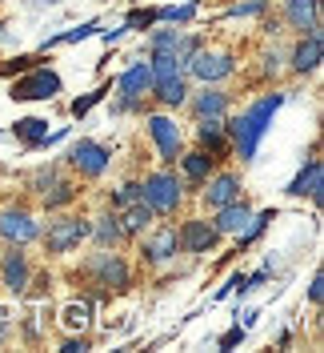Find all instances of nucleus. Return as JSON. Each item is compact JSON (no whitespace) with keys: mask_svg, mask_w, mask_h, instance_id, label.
Instances as JSON below:
<instances>
[{"mask_svg":"<svg viewBox=\"0 0 324 353\" xmlns=\"http://www.w3.org/2000/svg\"><path fill=\"white\" fill-rule=\"evenodd\" d=\"M281 101L284 97H264V101H257L252 109L244 112V117H237L228 129H233V137H237V149L244 161H252L257 157V145H260V137H264V129H268V121H272V112L281 109Z\"/></svg>","mask_w":324,"mask_h":353,"instance_id":"f257e3e1","label":"nucleus"},{"mask_svg":"<svg viewBox=\"0 0 324 353\" xmlns=\"http://www.w3.org/2000/svg\"><path fill=\"white\" fill-rule=\"evenodd\" d=\"M140 189H144L140 197H144V205H149L152 213H173L176 201H180V185H176V176H169V173L149 176Z\"/></svg>","mask_w":324,"mask_h":353,"instance_id":"f03ea898","label":"nucleus"},{"mask_svg":"<svg viewBox=\"0 0 324 353\" xmlns=\"http://www.w3.org/2000/svg\"><path fill=\"white\" fill-rule=\"evenodd\" d=\"M56 92H61V77L48 72V68H36V72H28V77H21V81L12 85V97H17V101H48V97H56Z\"/></svg>","mask_w":324,"mask_h":353,"instance_id":"7ed1b4c3","label":"nucleus"},{"mask_svg":"<svg viewBox=\"0 0 324 353\" xmlns=\"http://www.w3.org/2000/svg\"><path fill=\"white\" fill-rule=\"evenodd\" d=\"M80 237H88L85 221H76V217L52 221V229H48V253H65L72 245H80Z\"/></svg>","mask_w":324,"mask_h":353,"instance_id":"20e7f679","label":"nucleus"},{"mask_svg":"<svg viewBox=\"0 0 324 353\" xmlns=\"http://www.w3.org/2000/svg\"><path fill=\"white\" fill-rule=\"evenodd\" d=\"M41 229H36V221L28 217L24 209H8V213H0V237L4 241H17V245H24V241H32Z\"/></svg>","mask_w":324,"mask_h":353,"instance_id":"39448f33","label":"nucleus"},{"mask_svg":"<svg viewBox=\"0 0 324 353\" xmlns=\"http://www.w3.org/2000/svg\"><path fill=\"white\" fill-rule=\"evenodd\" d=\"M193 72L200 81H224L233 72V57L228 52H193Z\"/></svg>","mask_w":324,"mask_h":353,"instance_id":"423d86ee","label":"nucleus"},{"mask_svg":"<svg viewBox=\"0 0 324 353\" xmlns=\"http://www.w3.org/2000/svg\"><path fill=\"white\" fill-rule=\"evenodd\" d=\"M72 165L88 176H100L108 169V149L105 145H96V141H80L76 149H72Z\"/></svg>","mask_w":324,"mask_h":353,"instance_id":"0eeeda50","label":"nucleus"},{"mask_svg":"<svg viewBox=\"0 0 324 353\" xmlns=\"http://www.w3.org/2000/svg\"><path fill=\"white\" fill-rule=\"evenodd\" d=\"M149 129H152V141H156L160 157L164 161H176V153H180V129H176L169 117H152Z\"/></svg>","mask_w":324,"mask_h":353,"instance_id":"6e6552de","label":"nucleus"},{"mask_svg":"<svg viewBox=\"0 0 324 353\" xmlns=\"http://www.w3.org/2000/svg\"><path fill=\"white\" fill-rule=\"evenodd\" d=\"M252 225V213H248V205H240V201H228V205H220V213H216V233H244Z\"/></svg>","mask_w":324,"mask_h":353,"instance_id":"1a4fd4ad","label":"nucleus"},{"mask_svg":"<svg viewBox=\"0 0 324 353\" xmlns=\"http://www.w3.org/2000/svg\"><path fill=\"white\" fill-rule=\"evenodd\" d=\"M92 273L112 289H125L129 285V265L120 261V257H112V253H100V257H92Z\"/></svg>","mask_w":324,"mask_h":353,"instance_id":"9d476101","label":"nucleus"},{"mask_svg":"<svg viewBox=\"0 0 324 353\" xmlns=\"http://www.w3.org/2000/svg\"><path fill=\"white\" fill-rule=\"evenodd\" d=\"M180 245L188 249V253H208L216 245V229L208 221H188L184 225V233H180Z\"/></svg>","mask_w":324,"mask_h":353,"instance_id":"9b49d317","label":"nucleus"},{"mask_svg":"<svg viewBox=\"0 0 324 353\" xmlns=\"http://www.w3.org/2000/svg\"><path fill=\"white\" fill-rule=\"evenodd\" d=\"M321 185H324V169H321V161L312 157V161H308V169H301V176L288 185V193H296V197H304V193H308V197L321 205Z\"/></svg>","mask_w":324,"mask_h":353,"instance_id":"f8f14e48","label":"nucleus"},{"mask_svg":"<svg viewBox=\"0 0 324 353\" xmlns=\"http://www.w3.org/2000/svg\"><path fill=\"white\" fill-rule=\"evenodd\" d=\"M176 245H180V233L176 229H160V233H152L149 241H144V257L149 261H169L176 253Z\"/></svg>","mask_w":324,"mask_h":353,"instance_id":"ddd939ff","label":"nucleus"},{"mask_svg":"<svg viewBox=\"0 0 324 353\" xmlns=\"http://www.w3.org/2000/svg\"><path fill=\"white\" fill-rule=\"evenodd\" d=\"M321 52H324V44H321V32L312 28V37L296 48V57H292V65L301 68V72H312V68L321 65Z\"/></svg>","mask_w":324,"mask_h":353,"instance_id":"4468645a","label":"nucleus"},{"mask_svg":"<svg viewBox=\"0 0 324 353\" xmlns=\"http://www.w3.org/2000/svg\"><path fill=\"white\" fill-rule=\"evenodd\" d=\"M204 197H208V205H216V209H220V205H228V201H237L240 197V185H237V176H216L213 185H208V193H204Z\"/></svg>","mask_w":324,"mask_h":353,"instance_id":"2eb2a0df","label":"nucleus"},{"mask_svg":"<svg viewBox=\"0 0 324 353\" xmlns=\"http://www.w3.org/2000/svg\"><path fill=\"white\" fill-rule=\"evenodd\" d=\"M152 85H156V97L164 105H184V81H180V72H173V77H152Z\"/></svg>","mask_w":324,"mask_h":353,"instance_id":"dca6fc26","label":"nucleus"},{"mask_svg":"<svg viewBox=\"0 0 324 353\" xmlns=\"http://www.w3.org/2000/svg\"><path fill=\"white\" fill-rule=\"evenodd\" d=\"M149 85H152V68H149V65H132L129 72L120 77V92H125L129 101L140 92V88H149Z\"/></svg>","mask_w":324,"mask_h":353,"instance_id":"f3484780","label":"nucleus"},{"mask_svg":"<svg viewBox=\"0 0 324 353\" xmlns=\"http://www.w3.org/2000/svg\"><path fill=\"white\" fill-rule=\"evenodd\" d=\"M4 285L12 289V293H24V285H28V265H24L21 253H12L4 261Z\"/></svg>","mask_w":324,"mask_h":353,"instance_id":"a211bd4d","label":"nucleus"},{"mask_svg":"<svg viewBox=\"0 0 324 353\" xmlns=\"http://www.w3.org/2000/svg\"><path fill=\"white\" fill-rule=\"evenodd\" d=\"M288 21L296 28H316V0H288Z\"/></svg>","mask_w":324,"mask_h":353,"instance_id":"6ab92c4d","label":"nucleus"},{"mask_svg":"<svg viewBox=\"0 0 324 353\" xmlns=\"http://www.w3.org/2000/svg\"><path fill=\"white\" fill-rule=\"evenodd\" d=\"M200 141H204L213 153H224V129H220L216 117H204V125H200Z\"/></svg>","mask_w":324,"mask_h":353,"instance_id":"aec40b11","label":"nucleus"},{"mask_svg":"<svg viewBox=\"0 0 324 353\" xmlns=\"http://www.w3.org/2000/svg\"><path fill=\"white\" fill-rule=\"evenodd\" d=\"M44 132H48V121H36V117H24V121H17V137H24L28 145H41Z\"/></svg>","mask_w":324,"mask_h":353,"instance_id":"412c9836","label":"nucleus"},{"mask_svg":"<svg viewBox=\"0 0 324 353\" xmlns=\"http://www.w3.org/2000/svg\"><path fill=\"white\" fill-rule=\"evenodd\" d=\"M120 221H125V233H140V229L152 221V209H149V205H136V201H132L129 213H125Z\"/></svg>","mask_w":324,"mask_h":353,"instance_id":"4be33fe9","label":"nucleus"},{"mask_svg":"<svg viewBox=\"0 0 324 353\" xmlns=\"http://www.w3.org/2000/svg\"><path fill=\"white\" fill-rule=\"evenodd\" d=\"M196 112L200 117H220L224 112V92H200L196 97Z\"/></svg>","mask_w":324,"mask_h":353,"instance_id":"5701e85b","label":"nucleus"},{"mask_svg":"<svg viewBox=\"0 0 324 353\" xmlns=\"http://www.w3.org/2000/svg\"><path fill=\"white\" fill-rule=\"evenodd\" d=\"M208 165H213V157H204V153L184 157V173L193 176V181H204V176H208Z\"/></svg>","mask_w":324,"mask_h":353,"instance_id":"b1692460","label":"nucleus"},{"mask_svg":"<svg viewBox=\"0 0 324 353\" xmlns=\"http://www.w3.org/2000/svg\"><path fill=\"white\" fill-rule=\"evenodd\" d=\"M65 325H72V330L88 325V301H80V305H68V309H65Z\"/></svg>","mask_w":324,"mask_h":353,"instance_id":"393cba45","label":"nucleus"},{"mask_svg":"<svg viewBox=\"0 0 324 353\" xmlns=\"http://www.w3.org/2000/svg\"><path fill=\"white\" fill-rule=\"evenodd\" d=\"M96 237H100V241H112V245H116V241H120V225H116V221H112V217H105V225H96Z\"/></svg>","mask_w":324,"mask_h":353,"instance_id":"a878e982","label":"nucleus"},{"mask_svg":"<svg viewBox=\"0 0 324 353\" xmlns=\"http://www.w3.org/2000/svg\"><path fill=\"white\" fill-rule=\"evenodd\" d=\"M96 32V24L88 21V24H80V28H72V32H65V37H56L52 44H72V41H85V37H92Z\"/></svg>","mask_w":324,"mask_h":353,"instance_id":"bb28decb","label":"nucleus"},{"mask_svg":"<svg viewBox=\"0 0 324 353\" xmlns=\"http://www.w3.org/2000/svg\"><path fill=\"white\" fill-rule=\"evenodd\" d=\"M100 97H105V92H88V97H80V101H72V117H85V112L100 101Z\"/></svg>","mask_w":324,"mask_h":353,"instance_id":"cd10ccee","label":"nucleus"},{"mask_svg":"<svg viewBox=\"0 0 324 353\" xmlns=\"http://www.w3.org/2000/svg\"><path fill=\"white\" fill-rule=\"evenodd\" d=\"M65 201H72V185H56V193H52V197L44 193V205H48V209H52V205H65Z\"/></svg>","mask_w":324,"mask_h":353,"instance_id":"c85d7f7f","label":"nucleus"},{"mask_svg":"<svg viewBox=\"0 0 324 353\" xmlns=\"http://www.w3.org/2000/svg\"><path fill=\"white\" fill-rule=\"evenodd\" d=\"M140 193H144L140 185H125V189L116 193V201H120V205H132V201H140Z\"/></svg>","mask_w":324,"mask_h":353,"instance_id":"c756f323","label":"nucleus"},{"mask_svg":"<svg viewBox=\"0 0 324 353\" xmlns=\"http://www.w3.org/2000/svg\"><path fill=\"white\" fill-rule=\"evenodd\" d=\"M260 8H264V0H248V4H237L233 8V17H257Z\"/></svg>","mask_w":324,"mask_h":353,"instance_id":"7c9ffc66","label":"nucleus"},{"mask_svg":"<svg viewBox=\"0 0 324 353\" xmlns=\"http://www.w3.org/2000/svg\"><path fill=\"white\" fill-rule=\"evenodd\" d=\"M237 341H244V325H237V330H228L224 337H220V345L228 350V345H237Z\"/></svg>","mask_w":324,"mask_h":353,"instance_id":"2f4dec72","label":"nucleus"},{"mask_svg":"<svg viewBox=\"0 0 324 353\" xmlns=\"http://www.w3.org/2000/svg\"><path fill=\"white\" fill-rule=\"evenodd\" d=\"M308 297H312V301H321V297H324V277H321V273L312 277V289H308Z\"/></svg>","mask_w":324,"mask_h":353,"instance_id":"473e14b6","label":"nucleus"},{"mask_svg":"<svg viewBox=\"0 0 324 353\" xmlns=\"http://www.w3.org/2000/svg\"><path fill=\"white\" fill-rule=\"evenodd\" d=\"M85 350H88L85 341H65V353H85Z\"/></svg>","mask_w":324,"mask_h":353,"instance_id":"72a5a7b5","label":"nucleus"}]
</instances>
